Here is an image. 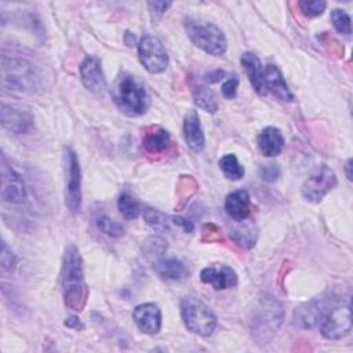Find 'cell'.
<instances>
[{
  "label": "cell",
  "mask_w": 353,
  "mask_h": 353,
  "mask_svg": "<svg viewBox=\"0 0 353 353\" xmlns=\"http://www.w3.org/2000/svg\"><path fill=\"white\" fill-rule=\"evenodd\" d=\"M97 226L99 228L101 232H103L105 234H108L110 237H121L125 233L124 226L108 215L99 216L97 219Z\"/></svg>",
  "instance_id": "obj_31"
},
{
  "label": "cell",
  "mask_w": 353,
  "mask_h": 353,
  "mask_svg": "<svg viewBox=\"0 0 353 353\" xmlns=\"http://www.w3.org/2000/svg\"><path fill=\"white\" fill-rule=\"evenodd\" d=\"M258 148L263 156L274 157L284 149L285 141L283 132L276 127H266L258 135Z\"/></svg>",
  "instance_id": "obj_22"
},
{
  "label": "cell",
  "mask_w": 353,
  "mask_h": 353,
  "mask_svg": "<svg viewBox=\"0 0 353 353\" xmlns=\"http://www.w3.org/2000/svg\"><path fill=\"white\" fill-rule=\"evenodd\" d=\"M223 77H225V72L221 70V69H215V70L207 73L204 79H205V81H208V83H218V81L222 80Z\"/></svg>",
  "instance_id": "obj_41"
},
{
  "label": "cell",
  "mask_w": 353,
  "mask_h": 353,
  "mask_svg": "<svg viewBox=\"0 0 353 353\" xmlns=\"http://www.w3.org/2000/svg\"><path fill=\"white\" fill-rule=\"evenodd\" d=\"M1 84L14 91H33L39 85L34 66L19 58H1Z\"/></svg>",
  "instance_id": "obj_4"
},
{
  "label": "cell",
  "mask_w": 353,
  "mask_h": 353,
  "mask_svg": "<svg viewBox=\"0 0 353 353\" xmlns=\"http://www.w3.org/2000/svg\"><path fill=\"white\" fill-rule=\"evenodd\" d=\"M153 269L159 277L168 281H183L189 277L188 268L176 258H160L154 262Z\"/></svg>",
  "instance_id": "obj_19"
},
{
  "label": "cell",
  "mask_w": 353,
  "mask_h": 353,
  "mask_svg": "<svg viewBox=\"0 0 353 353\" xmlns=\"http://www.w3.org/2000/svg\"><path fill=\"white\" fill-rule=\"evenodd\" d=\"M298 7L305 17L316 18L324 12L327 3L323 0H301L298 3Z\"/></svg>",
  "instance_id": "obj_33"
},
{
  "label": "cell",
  "mask_w": 353,
  "mask_h": 353,
  "mask_svg": "<svg viewBox=\"0 0 353 353\" xmlns=\"http://www.w3.org/2000/svg\"><path fill=\"white\" fill-rule=\"evenodd\" d=\"M230 239L244 247V248H251L255 245L256 239H258V230L255 228V225L252 222H247V221H241L240 225L230 228L229 230Z\"/></svg>",
  "instance_id": "obj_24"
},
{
  "label": "cell",
  "mask_w": 353,
  "mask_h": 353,
  "mask_svg": "<svg viewBox=\"0 0 353 353\" xmlns=\"http://www.w3.org/2000/svg\"><path fill=\"white\" fill-rule=\"evenodd\" d=\"M0 261H1V269L6 272H12L15 265H17V256L15 254L7 247L6 243H3L1 245V255H0Z\"/></svg>",
  "instance_id": "obj_35"
},
{
  "label": "cell",
  "mask_w": 353,
  "mask_h": 353,
  "mask_svg": "<svg viewBox=\"0 0 353 353\" xmlns=\"http://www.w3.org/2000/svg\"><path fill=\"white\" fill-rule=\"evenodd\" d=\"M241 65L244 66V70L248 76V80L251 83V85L254 87V90L259 94V95H266L268 90H266V84H265V72H263V66L261 63V61L258 59L256 55H254L252 52H244L241 55Z\"/></svg>",
  "instance_id": "obj_20"
},
{
  "label": "cell",
  "mask_w": 353,
  "mask_h": 353,
  "mask_svg": "<svg viewBox=\"0 0 353 353\" xmlns=\"http://www.w3.org/2000/svg\"><path fill=\"white\" fill-rule=\"evenodd\" d=\"M171 145V137L167 130L154 125L145 131L142 137V146L146 153L150 154H161L164 153Z\"/></svg>",
  "instance_id": "obj_23"
},
{
  "label": "cell",
  "mask_w": 353,
  "mask_h": 353,
  "mask_svg": "<svg viewBox=\"0 0 353 353\" xmlns=\"http://www.w3.org/2000/svg\"><path fill=\"white\" fill-rule=\"evenodd\" d=\"M283 320L281 305L272 299L265 298L261 301L256 313L254 314V331L266 338L268 334H273L279 330Z\"/></svg>",
  "instance_id": "obj_10"
},
{
  "label": "cell",
  "mask_w": 353,
  "mask_h": 353,
  "mask_svg": "<svg viewBox=\"0 0 353 353\" xmlns=\"http://www.w3.org/2000/svg\"><path fill=\"white\" fill-rule=\"evenodd\" d=\"M65 204L73 212L81 207V170L76 152L72 148H65Z\"/></svg>",
  "instance_id": "obj_6"
},
{
  "label": "cell",
  "mask_w": 353,
  "mask_h": 353,
  "mask_svg": "<svg viewBox=\"0 0 353 353\" xmlns=\"http://www.w3.org/2000/svg\"><path fill=\"white\" fill-rule=\"evenodd\" d=\"M352 159H349L347 161H346V165H345V171H346V176H347V179L349 181H352Z\"/></svg>",
  "instance_id": "obj_43"
},
{
  "label": "cell",
  "mask_w": 353,
  "mask_h": 353,
  "mask_svg": "<svg viewBox=\"0 0 353 353\" xmlns=\"http://www.w3.org/2000/svg\"><path fill=\"white\" fill-rule=\"evenodd\" d=\"M352 330V317L349 303L332 306L321 320L320 332L327 339H341Z\"/></svg>",
  "instance_id": "obj_7"
},
{
  "label": "cell",
  "mask_w": 353,
  "mask_h": 353,
  "mask_svg": "<svg viewBox=\"0 0 353 353\" xmlns=\"http://www.w3.org/2000/svg\"><path fill=\"white\" fill-rule=\"evenodd\" d=\"M225 211L236 222L245 221L251 212V200L247 190L240 189L229 193L225 199Z\"/></svg>",
  "instance_id": "obj_17"
},
{
  "label": "cell",
  "mask_w": 353,
  "mask_h": 353,
  "mask_svg": "<svg viewBox=\"0 0 353 353\" xmlns=\"http://www.w3.org/2000/svg\"><path fill=\"white\" fill-rule=\"evenodd\" d=\"M171 219H172V222H174L175 225H178L179 228H182L183 232H186V233H192V232L194 230V223H193L190 219H188V218H183V216H172Z\"/></svg>",
  "instance_id": "obj_39"
},
{
  "label": "cell",
  "mask_w": 353,
  "mask_h": 353,
  "mask_svg": "<svg viewBox=\"0 0 353 353\" xmlns=\"http://www.w3.org/2000/svg\"><path fill=\"white\" fill-rule=\"evenodd\" d=\"M331 21L335 28V30L341 34L349 36L352 33V23H350V17L347 12L343 10L335 8L331 11Z\"/></svg>",
  "instance_id": "obj_32"
},
{
  "label": "cell",
  "mask_w": 353,
  "mask_h": 353,
  "mask_svg": "<svg viewBox=\"0 0 353 353\" xmlns=\"http://www.w3.org/2000/svg\"><path fill=\"white\" fill-rule=\"evenodd\" d=\"M328 310L330 309L327 298H314L295 309L292 323L298 328H312L320 320H323Z\"/></svg>",
  "instance_id": "obj_12"
},
{
  "label": "cell",
  "mask_w": 353,
  "mask_h": 353,
  "mask_svg": "<svg viewBox=\"0 0 353 353\" xmlns=\"http://www.w3.org/2000/svg\"><path fill=\"white\" fill-rule=\"evenodd\" d=\"M183 137L193 152H201L205 145L204 132L196 110H189L183 119Z\"/></svg>",
  "instance_id": "obj_18"
},
{
  "label": "cell",
  "mask_w": 353,
  "mask_h": 353,
  "mask_svg": "<svg viewBox=\"0 0 353 353\" xmlns=\"http://www.w3.org/2000/svg\"><path fill=\"white\" fill-rule=\"evenodd\" d=\"M265 72V84H266V90L270 91L274 97H277L279 99L284 101V102H291L294 99L292 92L290 91L280 69L272 63L266 65L263 68Z\"/></svg>",
  "instance_id": "obj_21"
},
{
  "label": "cell",
  "mask_w": 353,
  "mask_h": 353,
  "mask_svg": "<svg viewBox=\"0 0 353 353\" xmlns=\"http://www.w3.org/2000/svg\"><path fill=\"white\" fill-rule=\"evenodd\" d=\"M200 280L205 284H210L214 290H226L237 284V274L228 265L207 266L201 270Z\"/></svg>",
  "instance_id": "obj_16"
},
{
  "label": "cell",
  "mask_w": 353,
  "mask_h": 353,
  "mask_svg": "<svg viewBox=\"0 0 353 353\" xmlns=\"http://www.w3.org/2000/svg\"><path fill=\"white\" fill-rule=\"evenodd\" d=\"M112 97L119 110L131 117L143 114L150 105V97L145 85L128 73L119 76L113 85Z\"/></svg>",
  "instance_id": "obj_2"
},
{
  "label": "cell",
  "mask_w": 353,
  "mask_h": 353,
  "mask_svg": "<svg viewBox=\"0 0 353 353\" xmlns=\"http://www.w3.org/2000/svg\"><path fill=\"white\" fill-rule=\"evenodd\" d=\"M80 77L83 85L94 92L102 94L106 88V79L101 66V61L94 55H87L80 65Z\"/></svg>",
  "instance_id": "obj_14"
},
{
  "label": "cell",
  "mask_w": 353,
  "mask_h": 353,
  "mask_svg": "<svg viewBox=\"0 0 353 353\" xmlns=\"http://www.w3.org/2000/svg\"><path fill=\"white\" fill-rule=\"evenodd\" d=\"M117 208L119 211L123 214L124 218L127 219H135L139 216V214L142 212V207L139 204V201L130 194L128 192H124L119 196L117 199Z\"/></svg>",
  "instance_id": "obj_28"
},
{
  "label": "cell",
  "mask_w": 353,
  "mask_h": 353,
  "mask_svg": "<svg viewBox=\"0 0 353 353\" xmlns=\"http://www.w3.org/2000/svg\"><path fill=\"white\" fill-rule=\"evenodd\" d=\"M237 87H239V77L233 74L222 84V95L228 99H233L237 94Z\"/></svg>",
  "instance_id": "obj_37"
},
{
  "label": "cell",
  "mask_w": 353,
  "mask_h": 353,
  "mask_svg": "<svg viewBox=\"0 0 353 353\" xmlns=\"http://www.w3.org/2000/svg\"><path fill=\"white\" fill-rule=\"evenodd\" d=\"M171 6L170 1H149L148 3V7L150 10V14L154 18H160L165 11L167 8Z\"/></svg>",
  "instance_id": "obj_38"
},
{
  "label": "cell",
  "mask_w": 353,
  "mask_h": 353,
  "mask_svg": "<svg viewBox=\"0 0 353 353\" xmlns=\"http://www.w3.org/2000/svg\"><path fill=\"white\" fill-rule=\"evenodd\" d=\"M167 240L160 236H150L143 241L142 250L146 256L160 258L167 251Z\"/></svg>",
  "instance_id": "obj_30"
},
{
  "label": "cell",
  "mask_w": 353,
  "mask_h": 353,
  "mask_svg": "<svg viewBox=\"0 0 353 353\" xmlns=\"http://www.w3.org/2000/svg\"><path fill=\"white\" fill-rule=\"evenodd\" d=\"M1 197L6 203L21 204L26 200V188L21 175L1 160Z\"/></svg>",
  "instance_id": "obj_11"
},
{
  "label": "cell",
  "mask_w": 353,
  "mask_h": 353,
  "mask_svg": "<svg viewBox=\"0 0 353 353\" xmlns=\"http://www.w3.org/2000/svg\"><path fill=\"white\" fill-rule=\"evenodd\" d=\"M138 57L145 69L150 73H161L168 65V55L161 41L152 36L143 34L138 43Z\"/></svg>",
  "instance_id": "obj_8"
},
{
  "label": "cell",
  "mask_w": 353,
  "mask_h": 353,
  "mask_svg": "<svg viewBox=\"0 0 353 353\" xmlns=\"http://www.w3.org/2000/svg\"><path fill=\"white\" fill-rule=\"evenodd\" d=\"M0 121L3 128L12 134H26L33 128V116L18 106L1 103Z\"/></svg>",
  "instance_id": "obj_13"
},
{
  "label": "cell",
  "mask_w": 353,
  "mask_h": 353,
  "mask_svg": "<svg viewBox=\"0 0 353 353\" xmlns=\"http://www.w3.org/2000/svg\"><path fill=\"white\" fill-rule=\"evenodd\" d=\"M201 240L204 243H219L222 241V233L214 223H204L201 228Z\"/></svg>",
  "instance_id": "obj_34"
},
{
  "label": "cell",
  "mask_w": 353,
  "mask_h": 353,
  "mask_svg": "<svg viewBox=\"0 0 353 353\" xmlns=\"http://www.w3.org/2000/svg\"><path fill=\"white\" fill-rule=\"evenodd\" d=\"M193 101L197 108H200L204 112L215 113L218 110V101L212 90L207 87H196L193 91Z\"/></svg>",
  "instance_id": "obj_25"
},
{
  "label": "cell",
  "mask_w": 353,
  "mask_h": 353,
  "mask_svg": "<svg viewBox=\"0 0 353 353\" xmlns=\"http://www.w3.org/2000/svg\"><path fill=\"white\" fill-rule=\"evenodd\" d=\"M181 314L186 328L200 336H210L216 327V316L203 301L188 296L181 302Z\"/></svg>",
  "instance_id": "obj_5"
},
{
  "label": "cell",
  "mask_w": 353,
  "mask_h": 353,
  "mask_svg": "<svg viewBox=\"0 0 353 353\" xmlns=\"http://www.w3.org/2000/svg\"><path fill=\"white\" fill-rule=\"evenodd\" d=\"M132 319L137 327L148 335H154L161 328V310L156 303L138 305L132 312Z\"/></svg>",
  "instance_id": "obj_15"
},
{
  "label": "cell",
  "mask_w": 353,
  "mask_h": 353,
  "mask_svg": "<svg viewBox=\"0 0 353 353\" xmlns=\"http://www.w3.org/2000/svg\"><path fill=\"white\" fill-rule=\"evenodd\" d=\"M142 216H143L145 222L156 232H165L170 229L168 216L156 208H152V207L143 208Z\"/></svg>",
  "instance_id": "obj_29"
},
{
  "label": "cell",
  "mask_w": 353,
  "mask_h": 353,
  "mask_svg": "<svg viewBox=\"0 0 353 353\" xmlns=\"http://www.w3.org/2000/svg\"><path fill=\"white\" fill-rule=\"evenodd\" d=\"M61 288L65 305L74 310L81 312L88 299V285L84 280L83 262L79 248L73 244L68 245L62 259L61 268Z\"/></svg>",
  "instance_id": "obj_1"
},
{
  "label": "cell",
  "mask_w": 353,
  "mask_h": 353,
  "mask_svg": "<svg viewBox=\"0 0 353 353\" xmlns=\"http://www.w3.org/2000/svg\"><path fill=\"white\" fill-rule=\"evenodd\" d=\"M197 188H199V183L192 175H181L176 185V200H178L176 207L182 208L185 203L196 193Z\"/></svg>",
  "instance_id": "obj_27"
},
{
  "label": "cell",
  "mask_w": 353,
  "mask_h": 353,
  "mask_svg": "<svg viewBox=\"0 0 353 353\" xmlns=\"http://www.w3.org/2000/svg\"><path fill=\"white\" fill-rule=\"evenodd\" d=\"M124 41H125V44L127 46H135V36L131 33V32H125V34H124Z\"/></svg>",
  "instance_id": "obj_42"
},
{
  "label": "cell",
  "mask_w": 353,
  "mask_h": 353,
  "mask_svg": "<svg viewBox=\"0 0 353 353\" xmlns=\"http://www.w3.org/2000/svg\"><path fill=\"white\" fill-rule=\"evenodd\" d=\"M219 168L222 170L223 175L230 181H239L244 176V167L239 163L237 157L233 153L223 154L219 159Z\"/></svg>",
  "instance_id": "obj_26"
},
{
  "label": "cell",
  "mask_w": 353,
  "mask_h": 353,
  "mask_svg": "<svg viewBox=\"0 0 353 353\" xmlns=\"http://www.w3.org/2000/svg\"><path fill=\"white\" fill-rule=\"evenodd\" d=\"M281 171H280V167L277 164H265V165H261L259 167V176L266 181V182H274L279 179Z\"/></svg>",
  "instance_id": "obj_36"
},
{
  "label": "cell",
  "mask_w": 353,
  "mask_h": 353,
  "mask_svg": "<svg viewBox=\"0 0 353 353\" xmlns=\"http://www.w3.org/2000/svg\"><path fill=\"white\" fill-rule=\"evenodd\" d=\"M335 172L327 167L321 165L314 170L302 185V196L310 203H319L328 192L336 186Z\"/></svg>",
  "instance_id": "obj_9"
},
{
  "label": "cell",
  "mask_w": 353,
  "mask_h": 353,
  "mask_svg": "<svg viewBox=\"0 0 353 353\" xmlns=\"http://www.w3.org/2000/svg\"><path fill=\"white\" fill-rule=\"evenodd\" d=\"M65 325L68 328H73V330H84V324L81 323V320L77 317V316H69L66 320H65Z\"/></svg>",
  "instance_id": "obj_40"
},
{
  "label": "cell",
  "mask_w": 353,
  "mask_h": 353,
  "mask_svg": "<svg viewBox=\"0 0 353 353\" xmlns=\"http://www.w3.org/2000/svg\"><path fill=\"white\" fill-rule=\"evenodd\" d=\"M183 26L188 37L196 47L215 57L225 54L228 41L223 32L215 23L201 18L188 17L183 21Z\"/></svg>",
  "instance_id": "obj_3"
}]
</instances>
